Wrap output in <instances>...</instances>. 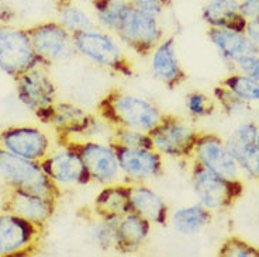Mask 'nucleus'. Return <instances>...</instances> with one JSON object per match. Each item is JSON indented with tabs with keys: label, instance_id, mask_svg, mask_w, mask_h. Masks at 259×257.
I'll use <instances>...</instances> for the list:
<instances>
[{
	"label": "nucleus",
	"instance_id": "1",
	"mask_svg": "<svg viewBox=\"0 0 259 257\" xmlns=\"http://www.w3.org/2000/svg\"><path fill=\"white\" fill-rule=\"evenodd\" d=\"M163 114L156 104L121 89H110L96 104V116L111 127L133 128L143 132L155 128Z\"/></svg>",
	"mask_w": 259,
	"mask_h": 257
},
{
	"label": "nucleus",
	"instance_id": "2",
	"mask_svg": "<svg viewBox=\"0 0 259 257\" xmlns=\"http://www.w3.org/2000/svg\"><path fill=\"white\" fill-rule=\"evenodd\" d=\"M0 179L9 188L39 194L59 201L61 186L48 177L39 162L28 161L0 148Z\"/></svg>",
	"mask_w": 259,
	"mask_h": 257
},
{
	"label": "nucleus",
	"instance_id": "3",
	"mask_svg": "<svg viewBox=\"0 0 259 257\" xmlns=\"http://www.w3.org/2000/svg\"><path fill=\"white\" fill-rule=\"evenodd\" d=\"M72 35L79 55L118 76L133 77L136 75L134 64L125 55L116 39L107 32L93 27L73 32Z\"/></svg>",
	"mask_w": 259,
	"mask_h": 257
},
{
	"label": "nucleus",
	"instance_id": "4",
	"mask_svg": "<svg viewBox=\"0 0 259 257\" xmlns=\"http://www.w3.org/2000/svg\"><path fill=\"white\" fill-rule=\"evenodd\" d=\"M190 183L197 202L211 212L230 210L245 191L241 179L228 180L220 177L197 162H193L190 169Z\"/></svg>",
	"mask_w": 259,
	"mask_h": 257
},
{
	"label": "nucleus",
	"instance_id": "5",
	"mask_svg": "<svg viewBox=\"0 0 259 257\" xmlns=\"http://www.w3.org/2000/svg\"><path fill=\"white\" fill-rule=\"evenodd\" d=\"M59 145L75 150L80 156L89 172L92 183H97L102 186L117 183L121 172L117 161L116 150L109 142L88 138L78 139L75 136L59 141Z\"/></svg>",
	"mask_w": 259,
	"mask_h": 257
},
{
	"label": "nucleus",
	"instance_id": "6",
	"mask_svg": "<svg viewBox=\"0 0 259 257\" xmlns=\"http://www.w3.org/2000/svg\"><path fill=\"white\" fill-rule=\"evenodd\" d=\"M116 34L124 45L141 58L151 57L158 44L165 38L159 17L141 12L133 5L127 10Z\"/></svg>",
	"mask_w": 259,
	"mask_h": 257
},
{
	"label": "nucleus",
	"instance_id": "7",
	"mask_svg": "<svg viewBox=\"0 0 259 257\" xmlns=\"http://www.w3.org/2000/svg\"><path fill=\"white\" fill-rule=\"evenodd\" d=\"M148 134L154 143V149L162 156L172 159H190L193 158L200 131L192 127L182 117L163 114L159 124Z\"/></svg>",
	"mask_w": 259,
	"mask_h": 257
},
{
	"label": "nucleus",
	"instance_id": "8",
	"mask_svg": "<svg viewBox=\"0 0 259 257\" xmlns=\"http://www.w3.org/2000/svg\"><path fill=\"white\" fill-rule=\"evenodd\" d=\"M37 66H42V62L32 48L27 28L0 23V71L16 79Z\"/></svg>",
	"mask_w": 259,
	"mask_h": 257
},
{
	"label": "nucleus",
	"instance_id": "9",
	"mask_svg": "<svg viewBox=\"0 0 259 257\" xmlns=\"http://www.w3.org/2000/svg\"><path fill=\"white\" fill-rule=\"evenodd\" d=\"M32 48L42 62V66L65 62L78 52L73 44V35L57 20L42 21L27 27Z\"/></svg>",
	"mask_w": 259,
	"mask_h": 257
},
{
	"label": "nucleus",
	"instance_id": "10",
	"mask_svg": "<svg viewBox=\"0 0 259 257\" xmlns=\"http://www.w3.org/2000/svg\"><path fill=\"white\" fill-rule=\"evenodd\" d=\"M14 80L20 103L38 117L39 121L50 124L52 110L57 104V86L48 73L37 66Z\"/></svg>",
	"mask_w": 259,
	"mask_h": 257
},
{
	"label": "nucleus",
	"instance_id": "11",
	"mask_svg": "<svg viewBox=\"0 0 259 257\" xmlns=\"http://www.w3.org/2000/svg\"><path fill=\"white\" fill-rule=\"evenodd\" d=\"M44 229L17 215L0 211V257L32 254L39 249Z\"/></svg>",
	"mask_w": 259,
	"mask_h": 257
},
{
	"label": "nucleus",
	"instance_id": "12",
	"mask_svg": "<svg viewBox=\"0 0 259 257\" xmlns=\"http://www.w3.org/2000/svg\"><path fill=\"white\" fill-rule=\"evenodd\" d=\"M193 161L228 180H240L241 169L226 139L213 132H200L193 152Z\"/></svg>",
	"mask_w": 259,
	"mask_h": 257
},
{
	"label": "nucleus",
	"instance_id": "13",
	"mask_svg": "<svg viewBox=\"0 0 259 257\" xmlns=\"http://www.w3.org/2000/svg\"><path fill=\"white\" fill-rule=\"evenodd\" d=\"M0 148L28 161L41 162L51 153V141L42 129L32 125H13L0 132Z\"/></svg>",
	"mask_w": 259,
	"mask_h": 257
},
{
	"label": "nucleus",
	"instance_id": "14",
	"mask_svg": "<svg viewBox=\"0 0 259 257\" xmlns=\"http://www.w3.org/2000/svg\"><path fill=\"white\" fill-rule=\"evenodd\" d=\"M58 201L39 194L9 188L0 211L17 215L35 225L46 228L57 211Z\"/></svg>",
	"mask_w": 259,
	"mask_h": 257
},
{
	"label": "nucleus",
	"instance_id": "15",
	"mask_svg": "<svg viewBox=\"0 0 259 257\" xmlns=\"http://www.w3.org/2000/svg\"><path fill=\"white\" fill-rule=\"evenodd\" d=\"M111 146L116 150L120 172L131 183L152 180L163 174V159L155 149H130L117 145Z\"/></svg>",
	"mask_w": 259,
	"mask_h": 257
},
{
	"label": "nucleus",
	"instance_id": "16",
	"mask_svg": "<svg viewBox=\"0 0 259 257\" xmlns=\"http://www.w3.org/2000/svg\"><path fill=\"white\" fill-rule=\"evenodd\" d=\"M41 166L48 177L58 186H88L92 183L89 172L80 156L65 146L48 155L41 162Z\"/></svg>",
	"mask_w": 259,
	"mask_h": 257
},
{
	"label": "nucleus",
	"instance_id": "17",
	"mask_svg": "<svg viewBox=\"0 0 259 257\" xmlns=\"http://www.w3.org/2000/svg\"><path fill=\"white\" fill-rule=\"evenodd\" d=\"M256 139L258 124L245 121L234 129L233 134L226 139V143L234 155L241 172L259 181V146Z\"/></svg>",
	"mask_w": 259,
	"mask_h": 257
},
{
	"label": "nucleus",
	"instance_id": "18",
	"mask_svg": "<svg viewBox=\"0 0 259 257\" xmlns=\"http://www.w3.org/2000/svg\"><path fill=\"white\" fill-rule=\"evenodd\" d=\"M151 71L169 90H175L188 82L189 75L178 55L175 37H166L151 54Z\"/></svg>",
	"mask_w": 259,
	"mask_h": 257
},
{
	"label": "nucleus",
	"instance_id": "19",
	"mask_svg": "<svg viewBox=\"0 0 259 257\" xmlns=\"http://www.w3.org/2000/svg\"><path fill=\"white\" fill-rule=\"evenodd\" d=\"M95 116L86 113L79 106L69 101H57L52 110L50 125L55 129L57 139L62 141L66 138L83 136Z\"/></svg>",
	"mask_w": 259,
	"mask_h": 257
},
{
	"label": "nucleus",
	"instance_id": "20",
	"mask_svg": "<svg viewBox=\"0 0 259 257\" xmlns=\"http://www.w3.org/2000/svg\"><path fill=\"white\" fill-rule=\"evenodd\" d=\"M128 184L131 210L151 224L166 226L169 222V207L159 194L143 183L133 181Z\"/></svg>",
	"mask_w": 259,
	"mask_h": 257
},
{
	"label": "nucleus",
	"instance_id": "21",
	"mask_svg": "<svg viewBox=\"0 0 259 257\" xmlns=\"http://www.w3.org/2000/svg\"><path fill=\"white\" fill-rule=\"evenodd\" d=\"M206 35L210 39V42L215 46L221 58L227 62L235 64L238 59L245 55L259 54L258 48L253 45V42L248 38L245 32L208 27Z\"/></svg>",
	"mask_w": 259,
	"mask_h": 257
},
{
	"label": "nucleus",
	"instance_id": "22",
	"mask_svg": "<svg viewBox=\"0 0 259 257\" xmlns=\"http://www.w3.org/2000/svg\"><path fill=\"white\" fill-rule=\"evenodd\" d=\"M151 222L136 212H130L120 219L117 226L116 243L113 250L121 254L134 253L147 240L151 235Z\"/></svg>",
	"mask_w": 259,
	"mask_h": 257
},
{
	"label": "nucleus",
	"instance_id": "23",
	"mask_svg": "<svg viewBox=\"0 0 259 257\" xmlns=\"http://www.w3.org/2000/svg\"><path fill=\"white\" fill-rule=\"evenodd\" d=\"M201 20L208 27L245 32L248 20L241 14L238 0H208L201 9Z\"/></svg>",
	"mask_w": 259,
	"mask_h": 257
},
{
	"label": "nucleus",
	"instance_id": "24",
	"mask_svg": "<svg viewBox=\"0 0 259 257\" xmlns=\"http://www.w3.org/2000/svg\"><path fill=\"white\" fill-rule=\"evenodd\" d=\"M131 210L128 184L113 183L104 186L93 202V214L97 218H123Z\"/></svg>",
	"mask_w": 259,
	"mask_h": 257
},
{
	"label": "nucleus",
	"instance_id": "25",
	"mask_svg": "<svg viewBox=\"0 0 259 257\" xmlns=\"http://www.w3.org/2000/svg\"><path fill=\"white\" fill-rule=\"evenodd\" d=\"M211 221H213V212L199 202L193 205L178 208L170 218L175 231L185 236L200 233L206 226L211 224Z\"/></svg>",
	"mask_w": 259,
	"mask_h": 257
},
{
	"label": "nucleus",
	"instance_id": "26",
	"mask_svg": "<svg viewBox=\"0 0 259 257\" xmlns=\"http://www.w3.org/2000/svg\"><path fill=\"white\" fill-rule=\"evenodd\" d=\"M55 10L57 21L72 34L95 27V21L76 5V0H55Z\"/></svg>",
	"mask_w": 259,
	"mask_h": 257
},
{
	"label": "nucleus",
	"instance_id": "27",
	"mask_svg": "<svg viewBox=\"0 0 259 257\" xmlns=\"http://www.w3.org/2000/svg\"><path fill=\"white\" fill-rule=\"evenodd\" d=\"M91 3L96 14L97 23L106 30L114 32L131 6L128 0H91Z\"/></svg>",
	"mask_w": 259,
	"mask_h": 257
},
{
	"label": "nucleus",
	"instance_id": "28",
	"mask_svg": "<svg viewBox=\"0 0 259 257\" xmlns=\"http://www.w3.org/2000/svg\"><path fill=\"white\" fill-rule=\"evenodd\" d=\"M220 84L242 98L245 103H259V82L244 73H230L220 80Z\"/></svg>",
	"mask_w": 259,
	"mask_h": 257
},
{
	"label": "nucleus",
	"instance_id": "29",
	"mask_svg": "<svg viewBox=\"0 0 259 257\" xmlns=\"http://www.w3.org/2000/svg\"><path fill=\"white\" fill-rule=\"evenodd\" d=\"M109 143L130 149H154V143L148 132L124 127H113Z\"/></svg>",
	"mask_w": 259,
	"mask_h": 257
},
{
	"label": "nucleus",
	"instance_id": "30",
	"mask_svg": "<svg viewBox=\"0 0 259 257\" xmlns=\"http://www.w3.org/2000/svg\"><path fill=\"white\" fill-rule=\"evenodd\" d=\"M121 218H99L92 228L93 242L103 250L114 249L117 235V226Z\"/></svg>",
	"mask_w": 259,
	"mask_h": 257
},
{
	"label": "nucleus",
	"instance_id": "31",
	"mask_svg": "<svg viewBox=\"0 0 259 257\" xmlns=\"http://www.w3.org/2000/svg\"><path fill=\"white\" fill-rule=\"evenodd\" d=\"M213 96L227 116H241L249 110V104L220 83L213 89Z\"/></svg>",
	"mask_w": 259,
	"mask_h": 257
},
{
	"label": "nucleus",
	"instance_id": "32",
	"mask_svg": "<svg viewBox=\"0 0 259 257\" xmlns=\"http://www.w3.org/2000/svg\"><path fill=\"white\" fill-rule=\"evenodd\" d=\"M217 256L220 257H259V247L240 236H228L220 244Z\"/></svg>",
	"mask_w": 259,
	"mask_h": 257
},
{
	"label": "nucleus",
	"instance_id": "33",
	"mask_svg": "<svg viewBox=\"0 0 259 257\" xmlns=\"http://www.w3.org/2000/svg\"><path fill=\"white\" fill-rule=\"evenodd\" d=\"M185 104L188 113L194 118H206L210 117L215 110V103L213 101V98L207 96L203 91H190L188 93V96L185 98Z\"/></svg>",
	"mask_w": 259,
	"mask_h": 257
},
{
	"label": "nucleus",
	"instance_id": "34",
	"mask_svg": "<svg viewBox=\"0 0 259 257\" xmlns=\"http://www.w3.org/2000/svg\"><path fill=\"white\" fill-rule=\"evenodd\" d=\"M128 2L138 10L156 17H161L162 14L166 13L174 6V0H128Z\"/></svg>",
	"mask_w": 259,
	"mask_h": 257
},
{
	"label": "nucleus",
	"instance_id": "35",
	"mask_svg": "<svg viewBox=\"0 0 259 257\" xmlns=\"http://www.w3.org/2000/svg\"><path fill=\"white\" fill-rule=\"evenodd\" d=\"M235 66L238 68L241 73L246 76L252 77L256 82H259V54H249L240 58L235 62Z\"/></svg>",
	"mask_w": 259,
	"mask_h": 257
},
{
	"label": "nucleus",
	"instance_id": "36",
	"mask_svg": "<svg viewBox=\"0 0 259 257\" xmlns=\"http://www.w3.org/2000/svg\"><path fill=\"white\" fill-rule=\"evenodd\" d=\"M240 12L246 20L259 19V0H238Z\"/></svg>",
	"mask_w": 259,
	"mask_h": 257
},
{
	"label": "nucleus",
	"instance_id": "37",
	"mask_svg": "<svg viewBox=\"0 0 259 257\" xmlns=\"http://www.w3.org/2000/svg\"><path fill=\"white\" fill-rule=\"evenodd\" d=\"M245 34L248 38L253 42V45L258 48L259 51V19L258 20H248L245 27Z\"/></svg>",
	"mask_w": 259,
	"mask_h": 257
},
{
	"label": "nucleus",
	"instance_id": "38",
	"mask_svg": "<svg viewBox=\"0 0 259 257\" xmlns=\"http://www.w3.org/2000/svg\"><path fill=\"white\" fill-rule=\"evenodd\" d=\"M256 142H258V146H259V125H258V139H256Z\"/></svg>",
	"mask_w": 259,
	"mask_h": 257
}]
</instances>
